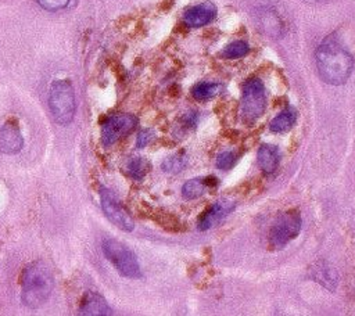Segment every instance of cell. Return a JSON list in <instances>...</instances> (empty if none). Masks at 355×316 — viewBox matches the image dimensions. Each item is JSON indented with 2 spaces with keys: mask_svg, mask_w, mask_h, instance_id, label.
<instances>
[{
  "mask_svg": "<svg viewBox=\"0 0 355 316\" xmlns=\"http://www.w3.org/2000/svg\"><path fill=\"white\" fill-rule=\"evenodd\" d=\"M315 58L318 73L323 82L340 86L348 80L352 72L354 58L336 35L327 36L319 44Z\"/></svg>",
  "mask_w": 355,
  "mask_h": 316,
  "instance_id": "1",
  "label": "cell"
},
{
  "mask_svg": "<svg viewBox=\"0 0 355 316\" xmlns=\"http://www.w3.org/2000/svg\"><path fill=\"white\" fill-rule=\"evenodd\" d=\"M54 288V277L50 267L43 261L28 265L22 273L21 291L22 302L29 308L42 306Z\"/></svg>",
  "mask_w": 355,
  "mask_h": 316,
  "instance_id": "2",
  "label": "cell"
},
{
  "mask_svg": "<svg viewBox=\"0 0 355 316\" xmlns=\"http://www.w3.org/2000/svg\"><path fill=\"white\" fill-rule=\"evenodd\" d=\"M49 108L58 125L65 126L72 122L76 112V100L69 80L60 79L51 83L49 91Z\"/></svg>",
  "mask_w": 355,
  "mask_h": 316,
  "instance_id": "3",
  "label": "cell"
},
{
  "mask_svg": "<svg viewBox=\"0 0 355 316\" xmlns=\"http://www.w3.org/2000/svg\"><path fill=\"white\" fill-rule=\"evenodd\" d=\"M101 251L121 276L129 279L141 277L139 259L126 244L115 238H104L101 243Z\"/></svg>",
  "mask_w": 355,
  "mask_h": 316,
  "instance_id": "4",
  "label": "cell"
},
{
  "mask_svg": "<svg viewBox=\"0 0 355 316\" xmlns=\"http://www.w3.org/2000/svg\"><path fill=\"white\" fill-rule=\"evenodd\" d=\"M302 219L298 211L290 209L280 213L269 230V243L273 249H280L295 238L301 230Z\"/></svg>",
  "mask_w": 355,
  "mask_h": 316,
  "instance_id": "5",
  "label": "cell"
},
{
  "mask_svg": "<svg viewBox=\"0 0 355 316\" xmlns=\"http://www.w3.org/2000/svg\"><path fill=\"white\" fill-rule=\"evenodd\" d=\"M266 107V94L263 83L258 78H251L244 83L240 115L245 122H254L258 119Z\"/></svg>",
  "mask_w": 355,
  "mask_h": 316,
  "instance_id": "6",
  "label": "cell"
},
{
  "mask_svg": "<svg viewBox=\"0 0 355 316\" xmlns=\"http://www.w3.org/2000/svg\"><path fill=\"white\" fill-rule=\"evenodd\" d=\"M100 204L104 215L108 218L110 222H112L115 226H118L121 230L132 231L135 227V222L128 213V211L123 208L118 197L108 188L101 187L100 188Z\"/></svg>",
  "mask_w": 355,
  "mask_h": 316,
  "instance_id": "7",
  "label": "cell"
},
{
  "mask_svg": "<svg viewBox=\"0 0 355 316\" xmlns=\"http://www.w3.org/2000/svg\"><path fill=\"white\" fill-rule=\"evenodd\" d=\"M137 125V119L132 114H114L101 123V143L112 146L121 137L130 133Z\"/></svg>",
  "mask_w": 355,
  "mask_h": 316,
  "instance_id": "8",
  "label": "cell"
},
{
  "mask_svg": "<svg viewBox=\"0 0 355 316\" xmlns=\"http://www.w3.org/2000/svg\"><path fill=\"white\" fill-rule=\"evenodd\" d=\"M236 207V202L230 198H220L214 202L198 219V229L208 230L218 225L223 218H226Z\"/></svg>",
  "mask_w": 355,
  "mask_h": 316,
  "instance_id": "9",
  "label": "cell"
},
{
  "mask_svg": "<svg viewBox=\"0 0 355 316\" xmlns=\"http://www.w3.org/2000/svg\"><path fill=\"white\" fill-rule=\"evenodd\" d=\"M24 147V137L14 121H7L0 126V151L4 154H17Z\"/></svg>",
  "mask_w": 355,
  "mask_h": 316,
  "instance_id": "10",
  "label": "cell"
},
{
  "mask_svg": "<svg viewBox=\"0 0 355 316\" xmlns=\"http://www.w3.org/2000/svg\"><path fill=\"white\" fill-rule=\"evenodd\" d=\"M216 17V6L211 1H204L187 8L183 14V21L190 28H200L211 22Z\"/></svg>",
  "mask_w": 355,
  "mask_h": 316,
  "instance_id": "11",
  "label": "cell"
},
{
  "mask_svg": "<svg viewBox=\"0 0 355 316\" xmlns=\"http://www.w3.org/2000/svg\"><path fill=\"white\" fill-rule=\"evenodd\" d=\"M78 316H112V312L98 292H86L80 301Z\"/></svg>",
  "mask_w": 355,
  "mask_h": 316,
  "instance_id": "12",
  "label": "cell"
},
{
  "mask_svg": "<svg viewBox=\"0 0 355 316\" xmlns=\"http://www.w3.org/2000/svg\"><path fill=\"white\" fill-rule=\"evenodd\" d=\"M257 161L261 170L266 175H270L276 170L280 162V151L276 146L272 144H262L257 154Z\"/></svg>",
  "mask_w": 355,
  "mask_h": 316,
  "instance_id": "13",
  "label": "cell"
},
{
  "mask_svg": "<svg viewBox=\"0 0 355 316\" xmlns=\"http://www.w3.org/2000/svg\"><path fill=\"white\" fill-rule=\"evenodd\" d=\"M218 180L208 176V177H196V179H190L187 180L183 187H182V195L187 200H193V198H198L201 197L207 187L211 186H216Z\"/></svg>",
  "mask_w": 355,
  "mask_h": 316,
  "instance_id": "14",
  "label": "cell"
},
{
  "mask_svg": "<svg viewBox=\"0 0 355 316\" xmlns=\"http://www.w3.org/2000/svg\"><path fill=\"white\" fill-rule=\"evenodd\" d=\"M297 119V111L293 107L284 108L282 112H279L270 122L269 129L273 133H283L290 130Z\"/></svg>",
  "mask_w": 355,
  "mask_h": 316,
  "instance_id": "15",
  "label": "cell"
},
{
  "mask_svg": "<svg viewBox=\"0 0 355 316\" xmlns=\"http://www.w3.org/2000/svg\"><path fill=\"white\" fill-rule=\"evenodd\" d=\"M312 279L316 280L319 284H322L326 288L333 290L334 286L337 284V276L334 273V270H331L329 267V265L326 263H315L313 269L311 270Z\"/></svg>",
  "mask_w": 355,
  "mask_h": 316,
  "instance_id": "16",
  "label": "cell"
},
{
  "mask_svg": "<svg viewBox=\"0 0 355 316\" xmlns=\"http://www.w3.org/2000/svg\"><path fill=\"white\" fill-rule=\"evenodd\" d=\"M222 91H223V86L220 83H215V82H201V83H197L191 89L193 97L200 101L214 98L218 94H220Z\"/></svg>",
  "mask_w": 355,
  "mask_h": 316,
  "instance_id": "17",
  "label": "cell"
},
{
  "mask_svg": "<svg viewBox=\"0 0 355 316\" xmlns=\"http://www.w3.org/2000/svg\"><path fill=\"white\" fill-rule=\"evenodd\" d=\"M150 168H151L150 162H148L147 159L141 158V157L132 158V159L128 162V165H126V170H128L129 176L133 177V179H136V180L143 179V177L147 175V172L150 170Z\"/></svg>",
  "mask_w": 355,
  "mask_h": 316,
  "instance_id": "18",
  "label": "cell"
},
{
  "mask_svg": "<svg viewBox=\"0 0 355 316\" xmlns=\"http://www.w3.org/2000/svg\"><path fill=\"white\" fill-rule=\"evenodd\" d=\"M250 47L243 40H236V42H232L229 43L227 46H225V49L220 51L222 57L225 58H240V57H244L247 53H248Z\"/></svg>",
  "mask_w": 355,
  "mask_h": 316,
  "instance_id": "19",
  "label": "cell"
},
{
  "mask_svg": "<svg viewBox=\"0 0 355 316\" xmlns=\"http://www.w3.org/2000/svg\"><path fill=\"white\" fill-rule=\"evenodd\" d=\"M187 164V158L183 152L180 154H175L168 157L164 162H162V169L168 173H179Z\"/></svg>",
  "mask_w": 355,
  "mask_h": 316,
  "instance_id": "20",
  "label": "cell"
},
{
  "mask_svg": "<svg viewBox=\"0 0 355 316\" xmlns=\"http://www.w3.org/2000/svg\"><path fill=\"white\" fill-rule=\"evenodd\" d=\"M237 161V154L233 151H223L216 157V168L219 169H230L232 166H234Z\"/></svg>",
  "mask_w": 355,
  "mask_h": 316,
  "instance_id": "21",
  "label": "cell"
},
{
  "mask_svg": "<svg viewBox=\"0 0 355 316\" xmlns=\"http://www.w3.org/2000/svg\"><path fill=\"white\" fill-rule=\"evenodd\" d=\"M39 6L47 11H58L65 8L71 0H36Z\"/></svg>",
  "mask_w": 355,
  "mask_h": 316,
  "instance_id": "22",
  "label": "cell"
},
{
  "mask_svg": "<svg viewBox=\"0 0 355 316\" xmlns=\"http://www.w3.org/2000/svg\"><path fill=\"white\" fill-rule=\"evenodd\" d=\"M153 139H154V132H153V130H148V129H144V130L139 132L136 146H137L139 148H143V147H146Z\"/></svg>",
  "mask_w": 355,
  "mask_h": 316,
  "instance_id": "23",
  "label": "cell"
}]
</instances>
